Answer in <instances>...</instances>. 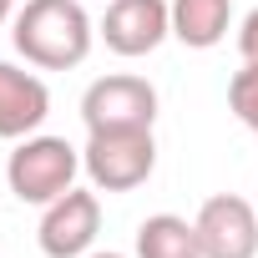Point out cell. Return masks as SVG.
I'll use <instances>...</instances> for the list:
<instances>
[{"label":"cell","mask_w":258,"mask_h":258,"mask_svg":"<svg viewBox=\"0 0 258 258\" xmlns=\"http://www.w3.org/2000/svg\"><path fill=\"white\" fill-rule=\"evenodd\" d=\"M172 6V41L187 51H213L233 26V0H167Z\"/></svg>","instance_id":"9c48e42d"},{"label":"cell","mask_w":258,"mask_h":258,"mask_svg":"<svg viewBox=\"0 0 258 258\" xmlns=\"http://www.w3.org/2000/svg\"><path fill=\"white\" fill-rule=\"evenodd\" d=\"M203 258H258V203L238 192H218L192 218Z\"/></svg>","instance_id":"8992f818"},{"label":"cell","mask_w":258,"mask_h":258,"mask_svg":"<svg viewBox=\"0 0 258 258\" xmlns=\"http://www.w3.org/2000/svg\"><path fill=\"white\" fill-rule=\"evenodd\" d=\"M137 258H203L198 228L177 213H152L137 228Z\"/></svg>","instance_id":"30bf717a"},{"label":"cell","mask_w":258,"mask_h":258,"mask_svg":"<svg viewBox=\"0 0 258 258\" xmlns=\"http://www.w3.org/2000/svg\"><path fill=\"white\" fill-rule=\"evenodd\" d=\"M96 233H101V198L91 187H71L56 203H46L36 243L46 258H86Z\"/></svg>","instance_id":"5b68a950"},{"label":"cell","mask_w":258,"mask_h":258,"mask_svg":"<svg viewBox=\"0 0 258 258\" xmlns=\"http://www.w3.org/2000/svg\"><path fill=\"white\" fill-rule=\"evenodd\" d=\"M238 51H243V61L258 66V11L243 16V26H238Z\"/></svg>","instance_id":"7c38bea8"},{"label":"cell","mask_w":258,"mask_h":258,"mask_svg":"<svg viewBox=\"0 0 258 258\" xmlns=\"http://www.w3.org/2000/svg\"><path fill=\"white\" fill-rule=\"evenodd\" d=\"M228 106H233V116L248 126V132H258V66H253V61H243V71H233V81H228Z\"/></svg>","instance_id":"8fae6325"},{"label":"cell","mask_w":258,"mask_h":258,"mask_svg":"<svg viewBox=\"0 0 258 258\" xmlns=\"http://www.w3.org/2000/svg\"><path fill=\"white\" fill-rule=\"evenodd\" d=\"M6 21H16V0H0V26Z\"/></svg>","instance_id":"4fadbf2b"},{"label":"cell","mask_w":258,"mask_h":258,"mask_svg":"<svg viewBox=\"0 0 258 258\" xmlns=\"http://www.w3.org/2000/svg\"><path fill=\"white\" fill-rule=\"evenodd\" d=\"M86 258H126V253H86Z\"/></svg>","instance_id":"5bb4252c"},{"label":"cell","mask_w":258,"mask_h":258,"mask_svg":"<svg viewBox=\"0 0 258 258\" xmlns=\"http://www.w3.org/2000/svg\"><path fill=\"white\" fill-rule=\"evenodd\" d=\"M46 116H51V91H46V81H41L36 71H26V66L0 61V137H6V142L36 137Z\"/></svg>","instance_id":"ba28073f"},{"label":"cell","mask_w":258,"mask_h":258,"mask_svg":"<svg viewBox=\"0 0 258 258\" xmlns=\"http://www.w3.org/2000/svg\"><path fill=\"white\" fill-rule=\"evenodd\" d=\"M76 172H81V152L66 137H46V132L21 137L16 152L6 157V182L31 208H46L61 192H71L76 187Z\"/></svg>","instance_id":"3957f363"},{"label":"cell","mask_w":258,"mask_h":258,"mask_svg":"<svg viewBox=\"0 0 258 258\" xmlns=\"http://www.w3.org/2000/svg\"><path fill=\"white\" fill-rule=\"evenodd\" d=\"M96 36L106 41L111 56H126V61L152 56L172 36V6L167 0H106Z\"/></svg>","instance_id":"52a82bcc"},{"label":"cell","mask_w":258,"mask_h":258,"mask_svg":"<svg viewBox=\"0 0 258 258\" xmlns=\"http://www.w3.org/2000/svg\"><path fill=\"white\" fill-rule=\"evenodd\" d=\"M11 41L36 71H71L91 56L96 26L81 0H26L11 21Z\"/></svg>","instance_id":"6da1fadb"},{"label":"cell","mask_w":258,"mask_h":258,"mask_svg":"<svg viewBox=\"0 0 258 258\" xmlns=\"http://www.w3.org/2000/svg\"><path fill=\"white\" fill-rule=\"evenodd\" d=\"M81 121L86 132H106V126H152L157 121V86L147 76H96L81 96Z\"/></svg>","instance_id":"277c9868"},{"label":"cell","mask_w":258,"mask_h":258,"mask_svg":"<svg viewBox=\"0 0 258 258\" xmlns=\"http://www.w3.org/2000/svg\"><path fill=\"white\" fill-rule=\"evenodd\" d=\"M157 167V142L152 126H106V132H86L81 147V172L91 177L96 192H132L152 177Z\"/></svg>","instance_id":"7a4b0ae2"}]
</instances>
